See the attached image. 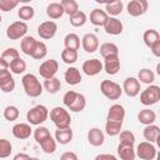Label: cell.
Here are the masks:
<instances>
[{"instance_id": "obj_1", "label": "cell", "mask_w": 160, "mask_h": 160, "mask_svg": "<svg viewBox=\"0 0 160 160\" xmlns=\"http://www.w3.org/2000/svg\"><path fill=\"white\" fill-rule=\"evenodd\" d=\"M62 102L70 111L80 112L86 106V98L80 92H76L74 90H69L62 96Z\"/></svg>"}, {"instance_id": "obj_2", "label": "cell", "mask_w": 160, "mask_h": 160, "mask_svg": "<svg viewBox=\"0 0 160 160\" xmlns=\"http://www.w3.org/2000/svg\"><path fill=\"white\" fill-rule=\"evenodd\" d=\"M24 91L30 98H38L42 94V84L39 81V79L34 74H25L21 79Z\"/></svg>"}, {"instance_id": "obj_3", "label": "cell", "mask_w": 160, "mask_h": 160, "mask_svg": "<svg viewBox=\"0 0 160 160\" xmlns=\"http://www.w3.org/2000/svg\"><path fill=\"white\" fill-rule=\"evenodd\" d=\"M50 120L54 122V125L58 129H66L71 125V116L69 111L62 106H55L49 112Z\"/></svg>"}, {"instance_id": "obj_4", "label": "cell", "mask_w": 160, "mask_h": 160, "mask_svg": "<svg viewBox=\"0 0 160 160\" xmlns=\"http://www.w3.org/2000/svg\"><path fill=\"white\" fill-rule=\"evenodd\" d=\"M49 118V109L45 105H36L26 112V120L30 125H41Z\"/></svg>"}, {"instance_id": "obj_5", "label": "cell", "mask_w": 160, "mask_h": 160, "mask_svg": "<svg viewBox=\"0 0 160 160\" xmlns=\"http://www.w3.org/2000/svg\"><path fill=\"white\" fill-rule=\"evenodd\" d=\"M100 91L109 100H118L122 94L121 86L112 80H102L100 84Z\"/></svg>"}, {"instance_id": "obj_6", "label": "cell", "mask_w": 160, "mask_h": 160, "mask_svg": "<svg viewBox=\"0 0 160 160\" xmlns=\"http://www.w3.org/2000/svg\"><path fill=\"white\" fill-rule=\"evenodd\" d=\"M160 100V88L158 85H149L140 92V102L145 106H151Z\"/></svg>"}, {"instance_id": "obj_7", "label": "cell", "mask_w": 160, "mask_h": 160, "mask_svg": "<svg viewBox=\"0 0 160 160\" xmlns=\"http://www.w3.org/2000/svg\"><path fill=\"white\" fill-rule=\"evenodd\" d=\"M135 154L141 160H154L156 158V155H158V150L154 146V144L148 142V141H141L136 146Z\"/></svg>"}, {"instance_id": "obj_8", "label": "cell", "mask_w": 160, "mask_h": 160, "mask_svg": "<svg viewBox=\"0 0 160 160\" xmlns=\"http://www.w3.org/2000/svg\"><path fill=\"white\" fill-rule=\"evenodd\" d=\"M28 32V25L24 21H14L12 24H10L6 29V36L10 40H19L22 39L24 36H26Z\"/></svg>"}, {"instance_id": "obj_9", "label": "cell", "mask_w": 160, "mask_h": 160, "mask_svg": "<svg viewBox=\"0 0 160 160\" xmlns=\"http://www.w3.org/2000/svg\"><path fill=\"white\" fill-rule=\"evenodd\" d=\"M58 31V25L55 21L52 20H48V21H44L41 22L39 26H38V34L41 39L44 40H50L55 36Z\"/></svg>"}, {"instance_id": "obj_10", "label": "cell", "mask_w": 160, "mask_h": 160, "mask_svg": "<svg viewBox=\"0 0 160 160\" xmlns=\"http://www.w3.org/2000/svg\"><path fill=\"white\" fill-rule=\"evenodd\" d=\"M59 70V62L55 59H49L45 60L40 66H39V72L44 79H50L54 78L55 74Z\"/></svg>"}, {"instance_id": "obj_11", "label": "cell", "mask_w": 160, "mask_h": 160, "mask_svg": "<svg viewBox=\"0 0 160 160\" xmlns=\"http://www.w3.org/2000/svg\"><path fill=\"white\" fill-rule=\"evenodd\" d=\"M122 91L129 96V98H135L140 94V82L136 78L129 76L124 80L122 82Z\"/></svg>"}, {"instance_id": "obj_12", "label": "cell", "mask_w": 160, "mask_h": 160, "mask_svg": "<svg viewBox=\"0 0 160 160\" xmlns=\"http://www.w3.org/2000/svg\"><path fill=\"white\" fill-rule=\"evenodd\" d=\"M126 9L130 16H134V18L141 16L148 11V1L146 0H131L128 4Z\"/></svg>"}, {"instance_id": "obj_13", "label": "cell", "mask_w": 160, "mask_h": 160, "mask_svg": "<svg viewBox=\"0 0 160 160\" xmlns=\"http://www.w3.org/2000/svg\"><path fill=\"white\" fill-rule=\"evenodd\" d=\"M81 46H82L85 52L92 54L99 49V38L95 34L88 32L81 39Z\"/></svg>"}, {"instance_id": "obj_14", "label": "cell", "mask_w": 160, "mask_h": 160, "mask_svg": "<svg viewBox=\"0 0 160 160\" xmlns=\"http://www.w3.org/2000/svg\"><path fill=\"white\" fill-rule=\"evenodd\" d=\"M125 119V108L121 104H114L109 108L106 120L108 121H115V122H124Z\"/></svg>"}, {"instance_id": "obj_15", "label": "cell", "mask_w": 160, "mask_h": 160, "mask_svg": "<svg viewBox=\"0 0 160 160\" xmlns=\"http://www.w3.org/2000/svg\"><path fill=\"white\" fill-rule=\"evenodd\" d=\"M81 69L88 76H95L102 70V62L99 59H89L84 61Z\"/></svg>"}, {"instance_id": "obj_16", "label": "cell", "mask_w": 160, "mask_h": 160, "mask_svg": "<svg viewBox=\"0 0 160 160\" xmlns=\"http://www.w3.org/2000/svg\"><path fill=\"white\" fill-rule=\"evenodd\" d=\"M102 69L108 75H115L120 70V59L119 55H111L104 59Z\"/></svg>"}, {"instance_id": "obj_17", "label": "cell", "mask_w": 160, "mask_h": 160, "mask_svg": "<svg viewBox=\"0 0 160 160\" xmlns=\"http://www.w3.org/2000/svg\"><path fill=\"white\" fill-rule=\"evenodd\" d=\"M15 89V80L9 70L0 71V90L2 92H11Z\"/></svg>"}, {"instance_id": "obj_18", "label": "cell", "mask_w": 160, "mask_h": 160, "mask_svg": "<svg viewBox=\"0 0 160 160\" xmlns=\"http://www.w3.org/2000/svg\"><path fill=\"white\" fill-rule=\"evenodd\" d=\"M105 32L109 35H120L124 30V25L122 22L118 19V18H108L105 25H104Z\"/></svg>"}, {"instance_id": "obj_19", "label": "cell", "mask_w": 160, "mask_h": 160, "mask_svg": "<svg viewBox=\"0 0 160 160\" xmlns=\"http://www.w3.org/2000/svg\"><path fill=\"white\" fill-rule=\"evenodd\" d=\"M12 135L16 138V139H20V140H25V139H29L32 134V129L30 126V124H26V122H19V124H15L12 126Z\"/></svg>"}, {"instance_id": "obj_20", "label": "cell", "mask_w": 160, "mask_h": 160, "mask_svg": "<svg viewBox=\"0 0 160 160\" xmlns=\"http://www.w3.org/2000/svg\"><path fill=\"white\" fill-rule=\"evenodd\" d=\"M118 155L121 160H135V148L131 144H121L118 145Z\"/></svg>"}, {"instance_id": "obj_21", "label": "cell", "mask_w": 160, "mask_h": 160, "mask_svg": "<svg viewBox=\"0 0 160 160\" xmlns=\"http://www.w3.org/2000/svg\"><path fill=\"white\" fill-rule=\"evenodd\" d=\"M88 141L92 146H101L105 141V135L99 128H91L88 131Z\"/></svg>"}, {"instance_id": "obj_22", "label": "cell", "mask_w": 160, "mask_h": 160, "mask_svg": "<svg viewBox=\"0 0 160 160\" xmlns=\"http://www.w3.org/2000/svg\"><path fill=\"white\" fill-rule=\"evenodd\" d=\"M142 135H144V139L145 141L148 142H156L160 138V128L155 124H151V125H146L144 128V131H142Z\"/></svg>"}, {"instance_id": "obj_23", "label": "cell", "mask_w": 160, "mask_h": 160, "mask_svg": "<svg viewBox=\"0 0 160 160\" xmlns=\"http://www.w3.org/2000/svg\"><path fill=\"white\" fill-rule=\"evenodd\" d=\"M64 79L66 81V84H69V85H78L82 80L79 69L75 68V66H70V68L66 69V71L64 74Z\"/></svg>"}, {"instance_id": "obj_24", "label": "cell", "mask_w": 160, "mask_h": 160, "mask_svg": "<svg viewBox=\"0 0 160 160\" xmlns=\"http://www.w3.org/2000/svg\"><path fill=\"white\" fill-rule=\"evenodd\" d=\"M108 18V14L102 9H94L90 12V22L95 26H104Z\"/></svg>"}, {"instance_id": "obj_25", "label": "cell", "mask_w": 160, "mask_h": 160, "mask_svg": "<svg viewBox=\"0 0 160 160\" xmlns=\"http://www.w3.org/2000/svg\"><path fill=\"white\" fill-rule=\"evenodd\" d=\"M122 8H124V4H122L121 0H114V1L106 2L104 11L108 14V16H110V18H116L118 15L121 14Z\"/></svg>"}, {"instance_id": "obj_26", "label": "cell", "mask_w": 160, "mask_h": 160, "mask_svg": "<svg viewBox=\"0 0 160 160\" xmlns=\"http://www.w3.org/2000/svg\"><path fill=\"white\" fill-rule=\"evenodd\" d=\"M138 120H139L140 124H144L145 126H146V125H151V124H154L155 120H156V114H155L154 110L145 108V109H142V110L139 111V114H138Z\"/></svg>"}, {"instance_id": "obj_27", "label": "cell", "mask_w": 160, "mask_h": 160, "mask_svg": "<svg viewBox=\"0 0 160 160\" xmlns=\"http://www.w3.org/2000/svg\"><path fill=\"white\" fill-rule=\"evenodd\" d=\"M72 130L71 128H66V129H58L55 131V140L56 142L61 144V145H66L72 140Z\"/></svg>"}, {"instance_id": "obj_28", "label": "cell", "mask_w": 160, "mask_h": 160, "mask_svg": "<svg viewBox=\"0 0 160 160\" xmlns=\"http://www.w3.org/2000/svg\"><path fill=\"white\" fill-rule=\"evenodd\" d=\"M46 15L52 20L60 19L64 15V9L61 2H50L46 6Z\"/></svg>"}, {"instance_id": "obj_29", "label": "cell", "mask_w": 160, "mask_h": 160, "mask_svg": "<svg viewBox=\"0 0 160 160\" xmlns=\"http://www.w3.org/2000/svg\"><path fill=\"white\" fill-rule=\"evenodd\" d=\"M36 41H38V40H35V38H32V36H24V38L21 39V42H20V49H21V51H22L25 55L31 56Z\"/></svg>"}, {"instance_id": "obj_30", "label": "cell", "mask_w": 160, "mask_h": 160, "mask_svg": "<svg viewBox=\"0 0 160 160\" xmlns=\"http://www.w3.org/2000/svg\"><path fill=\"white\" fill-rule=\"evenodd\" d=\"M142 40H144V44L150 49L156 41L160 40V34L158 30H154V29H148L144 35H142Z\"/></svg>"}, {"instance_id": "obj_31", "label": "cell", "mask_w": 160, "mask_h": 160, "mask_svg": "<svg viewBox=\"0 0 160 160\" xmlns=\"http://www.w3.org/2000/svg\"><path fill=\"white\" fill-rule=\"evenodd\" d=\"M42 88L49 92V94H55L61 89V81L58 78H50V79H45Z\"/></svg>"}, {"instance_id": "obj_32", "label": "cell", "mask_w": 160, "mask_h": 160, "mask_svg": "<svg viewBox=\"0 0 160 160\" xmlns=\"http://www.w3.org/2000/svg\"><path fill=\"white\" fill-rule=\"evenodd\" d=\"M100 54L104 59L111 55H119V48L114 42H104L100 45Z\"/></svg>"}, {"instance_id": "obj_33", "label": "cell", "mask_w": 160, "mask_h": 160, "mask_svg": "<svg viewBox=\"0 0 160 160\" xmlns=\"http://www.w3.org/2000/svg\"><path fill=\"white\" fill-rule=\"evenodd\" d=\"M64 45L66 49H72L78 51L80 48V38L76 34L70 32L64 38Z\"/></svg>"}, {"instance_id": "obj_34", "label": "cell", "mask_w": 160, "mask_h": 160, "mask_svg": "<svg viewBox=\"0 0 160 160\" xmlns=\"http://www.w3.org/2000/svg\"><path fill=\"white\" fill-rule=\"evenodd\" d=\"M138 80L139 82H142V84H146V85H151L155 80V74L152 72V70L150 69H141L138 74Z\"/></svg>"}, {"instance_id": "obj_35", "label": "cell", "mask_w": 160, "mask_h": 160, "mask_svg": "<svg viewBox=\"0 0 160 160\" xmlns=\"http://www.w3.org/2000/svg\"><path fill=\"white\" fill-rule=\"evenodd\" d=\"M9 69H10V72L16 74V75H20V74H22L26 70V62L21 58H18V59L12 60L9 64Z\"/></svg>"}, {"instance_id": "obj_36", "label": "cell", "mask_w": 160, "mask_h": 160, "mask_svg": "<svg viewBox=\"0 0 160 160\" xmlns=\"http://www.w3.org/2000/svg\"><path fill=\"white\" fill-rule=\"evenodd\" d=\"M46 54H48V46L45 45V42L36 41L35 48H34L32 54H31V58L36 59V60H41V59H44L46 56Z\"/></svg>"}, {"instance_id": "obj_37", "label": "cell", "mask_w": 160, "mask_h": 160, "mask_svg": "<svg viewBox=\"0 0 160 160\" xmlns=\"http://www.w3.org/2000/svg\"><path fill=\"white\" fill-rule=\"evenodd\" d=\"M61 5L64 9V14H68L69 16H72L79 11V4L75 0H62Z\"/></svg>"}, {"instance_id": "obj_38", "label": "cell", "mask_w": 160, "mask_h": 160, "mask_svg": "<svg viewBox=\"0 0 160 160\" xmlns=\"http://www.w3.org/2000/svg\"><path fill=\"white\" fill-rule=\"evenodd\" d=\"M34 15H35V10H34V8L30 6V5H24V6H21V8L19 9V11H18V16H19L20 21L22 20L24 22H25L26 20H31V19L34 18Z\"/></svg>"}, {"instance_id": "obj_39", "label": "cell", "mask_w": 160, "mask_h": 160, "mask_svg": "<svg viewBox=\"0 0 160 160\" xmlns=\"http://www.w3.org/2000/svg\"><path fill=\"white\" fill-rule=\"evenodd\" d=\"M61 60L65 64H69V65L76 62V60H78V51L76 50H72V49H66L65 48L61 51Z\"/></svg>"}, {"instance_id": "obj_40", "label": "cell", "mask_w": 160, "mask_h": 160, "mask_svg": "<svg viewBox=\"0 0 160 160\" xmlns=\"http://www.w3.org/2000/svg\"><path fill=\"white\" fill-rule=\"evenodd\" d=\"M121 128H122V124H121V122H115V121H108V120H106V124H105V132H106L109 136H116V135L120 134Z\"/></svg>"}, {"instance_id": "obj_41", "label": "cell", "mask_w": 160, "mask_h": 160, "mask_svg": "<svg viewBox=\"0 0 160 160\" xmlns=\"http://www.w3.org/2000/svg\"><path fill=\"white\" fill-rule=\"evenodd\" d=\"M49 136H51V134H50L49 129L45 128V126H39V128H36V129L34 130V139H35V141H36L38 144H41V142H42L45 139H48Z\"/></svg>"}, {"instance_id": "obj_42", "label": "cell", "mask_w": 160, "mask_h": 160, "mask_svg": "<svg viewBox=\"0 0 160 160\" xmlns=\"http://www.w3.org/2000/svg\"><path fill=\"white\" fill-rule=\"evenodd\" d=\"M86 20H88L86 14H85L84 11H80V10H79L75 15L70 16V24H71L72 26H75V28H80V26L85 25Z\"/></svg>"}, {"instance_id": "obj_43", "label": "cell", "mask_w": 160, "mask_h": 160, "mask_svg": "<svg viewBox=\"0 0 160 160\" xmlns=\"http://www.w3.org/2000/svg\"><path fill=\"white\" fill-rule=\"evenodd\" d=\"M40 146L45 154H54L56 150V140L52 136H49L40 144Z\"/></svg>"}, {"instance_id": "obj_44", "label": "cell", "mask_w": 160, "mask_h": 160, "mask_svg": "<svg viewBox=\"0 0 160 160\" xmlns=\"http://www.w3.org/2000/svg\"><path fill=\"white\" fill-rule=\"evenodd\" d=\"M19 114H20V111L15 105H8L4 109V118L8 121H15L19 118Z\"/></svg>"}, {"instance_id": "obj_45", "label": "cell", "mask_w": 160, "mask_h": 160, "mask_svg": "<svg viewBox=\"0 0 160 160\" xmlns=\"http://www.w3.org/2000/svg\"><path fill=\"white\" fill-rule=\"evenodd\" d=\"M12 151V145L8 139H0V159L9 158Z\"/></svg>"}, {"instance_id": "obj_46", "label": "cell", "mask_w": 160, "mask_h": 160, "mask_svg": "<svg viewBox=\"0 0 160 160\" xmlns=\"http://www.w3.org/2000/svg\"><path fill=\"white\" fill-rule=\"evenodd\" d=\"M1 58H2L6 62H9V64H10L12 60H15V59L20 58V55H19V51H18L15 48H8V49H5V50L2 51Z\"/></svg>"}, {"instance_id": "obj_47", "label": "cell", "mask_w": 160, "mask_h": 160, "mask_svg": "<svg viewBox=\"0 0 160 160\" xmlns=\"http://www.w3.org/2000/svg\"><path fill=\"white\" fill-rule=\"evenodd\" d=\"M119 138H120V142L121 144H131V145L135 144V135L130 130H122V131H120Z\"/></svg>"}, {"instance_id": "obj_48", "label": "cell", "mask_w": 160, "mask_h": 160, "mask_svg": "<svg viewBox=\"0 0 160 160\" xmlns=\"http://www.w3.org/2000/svg\"><path fill=\"white\" fill-rule=\"evenodd\" d=\"M19 5L18 0H0V10L1 11H11L12 9H15Z\"/></svg>"}, {"instance_id": "obj_49", "label": "cell", "mask_w": 160, "mask_h": 160, "mask_svg": "<svg viewBox=\"0 0 160 160\" xmlns=\"http://www.w3.org/2000/svg\"><path fill=\"white\" fill-rule=\"evenodd\" d=\"M60 160H79L78 155L72 151H66L60 156Z\"/></svg>"}, {"instance_id": "obj_50", "label": "cell", "mask_w": 160, "mask_h": 160, "mask_svg": "<svg viewBox=\"0 0 160 160\" xmlns=\"http://www.w3.org/2000/svg\"><path fill=\"white\" fill-rule=\"evenodd\" d=\"M94 160H118V158L112 154H99L95 156Z\"/></svg>"}, {"instance_id": "obj_51", "label": "cell", "mask_w": 160, "mask_h": 160, "mask_svg": "<svg viewBox=\"0 0 160 160\" xmlns=\"http://www.w3.org/2000/svg\"><path fill=\"white\" fill-rule=\"evenodd\" d=\"M150 50H151L152 55H155L156 58H159V56H160V40L156 41V42L150 48Z\"/></svg>"}, {"instance_id": "obj_52", "label": "cell", "mask_w": 160, "mask_h": 160, "mask_svg": "<svg viewBox=\"0 0 160 160\" xmlns=\"http://www.w3.org/2000/svg\"><path fill=\"white\" fill-rule=\"evenodd\" d=\"M12 160H30V156L28 154H25V152H19V154H16L14 156Z\"/></svg>"}, {"instance_id": "obj_53", "label": "cell", "mask_w": 160, "mask_h": 160, "mask_svg": "<svg viewBox=\"0 0 160 160\" xmlns=\"http://www.w3.org/2000/svg\"><path fill=\"white\" fill-rule=\"evenodd\" d=\"M2 70H9V62H6L2 58H0V71Z\"/></svg>"}, {"instance_id": "obj_54", "label": "cell", "mask_w": 160, "mask_h": 160, "mask_svg": "<svg viewBox=\"0 0 160 160\" xmlns=\"http://www.w3.org/2000/svg\"><path fill=\"white\" fill-rule=\"evenodd\" d=\"M30 160H40V159H38V158H30Z\"/></svg>"}, {"instance_id": "obj_55", "label": "cell", "mask_w": 160, "mask_h": 160, "mask_svg": "<svg viewBox=\"0 0 160 160\" xmlns=\"http://www.w3.org/2000/svg\"><path fill=\"white\" fill-rule=\"evenodd\" d=\"M0 22H1V14H0Z\"/></svg>"}]
</instances>
